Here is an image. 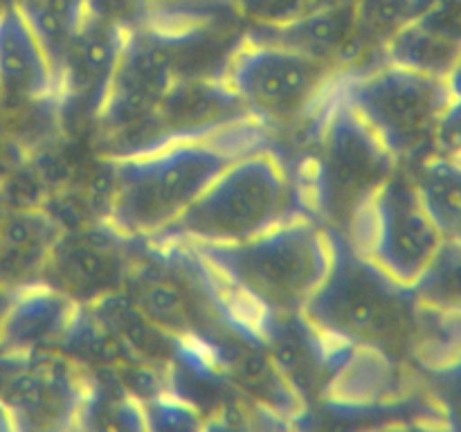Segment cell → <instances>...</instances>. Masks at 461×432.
<instances>
[{"instance_id": "obj_22", "label": "cell", "mask_w": 461, "mask_h": 432, "mask_svg": "<svg viewBox=\"0 0 461 432\" xmlns=\"http://www.w3.org/2000/svg\"><path fill=\"white\" fill-rule=\"evenodd\" d=\"M86 4H88V12L124 27H135L151 18L149 0H86Z\"/></svg>"}, {"instance_id": "obj_3", "label": "cell", "mask_w": 461, "mask_h": 432, "mask_svg": "<svg viewBox=\"0 0 461 432\" xmlns=\"http://www.w3.org/2000/svg\"><path fill=\"white\" fill-rule=\"evenodd\" d=\"M331 264L302 315L331 342L394 358L412 356L419 302L412 286L365 259L342 232L329 230Z\"/></svg>"}, {"instance_id": "obj_2", "label": "cell", "mask_w": 461, "mask_h": 432, "mask_svg": "<svg viewBox=\"0 0 461 432\" xmlns=\"http://www.w3.org/2000/svg\"><path fill=\"white\" fill-rule=\"evenodd\" d=\"M187 246L219 277L234 318L259 340L266 320L302 313L331 264L329 230L311 214L241 243Z\"/></svg>"}, {"instance_id": "obj_23", "label": "cell", "mask_w": 461, "mask_h": 432, "mask_svg": "<svg viewBox=\"0 0 461 432\" xmlns=\"http://www.w3.org/2000/svg\"><path fill=\"white\" fill-rule=\"evenodd\" d=\"M435 153L448 158L461 156V93H453L448 108L441 117L435 140Z\"/></svg>"}, {"instance_id": "obj_20", "label": "cell", "mask_w": 461, "mask_h": 432, "mask_svg": "<svg viewBox=\"0 0 461 432\" xmlns=\"http://www.w3.org/2000/svg\"><path fill=\"white\" fill-rule=\"evenodd\" d=\"M421 369L428 399L435 405L441 430L461 432V354Z\"/></svg>"}, {"instance_id": "obj_25", "label": "cell", "mask_w": 461, "mask_h": 432, "mask_svg": "<svg viewBox=\"0 0 461 432\" xmlns=\"http://www.w3.org/2000/svg\"><path fill=\"white\" fill-rule=\"evenodd\" d=\"M18 0H0V14H5L7 9H14L16 7Z\"/></svg>"}, {"instance_id": "obj_12", "label": "cell", "mask_w": 461, "mask_h": 432, "mask_svg": "<svg viewBox=\"0 0 461 432\" xmlns=\"http://www.w3.org/2000/svg\"><path fill=\"white\" fill-rule=\"evenodd\" d=\"M79 306L43 282L16 288L0 324V351L7 356L59 351Z\"/></svg>"}, {"instance_id": "obj_7", "label": "cell", "mask_w": 461, "mask_h": 432, "mask_svg": "<svg viewBox=\"0 0 461 432\" xmlns=\"http://www.w3.org/2000/svg\"><path fill=\"white\" fill-rule=\"evenodd\" d=\"M333 88L399 165L410 166L435 153L437 130L453 99L448 79L385 61L340 75Z\"/></svg>"}, {"instance_id": "obj_4", "label": "cell", "mask_w": 461, "mask_h": 432, "mask_svg": "<svg viewBox=\"0 0 461 432\" xmlns=\"http://www.w3.org/2000/svg\"><path fill=\"white\" fill-rule=\"evenodd\" d=\"M396 169V158L331 88L315 117L313 142L302 166L300 184L309 214L347 237L360 210Z\"/></svg>"}, {"instance_id": "obj_14", "label": "cell", "mask_w": 461, "mask_h": 432, "mask_svg": "<svg viewBox=\"0 0 461 432\" xmlns=\"http://www.w3.org/2000/svg\"><path fill=\"white\" fill-rule=\"evenodd\" d=\"M354 0H329L277 25H259L250 39L284 45L342 75L354 39Z\"/></svg>"}, {"instance_id": "obj_16", "label": "cell", "mask_w": 461, "mask_h": 432, "mask_svg": "<svg viewBox=\"0 0 461 432\" xmlns=\"http://www.w3.org/2000/svg\"><path fill=\"white\" fill-rule=\"evenodd\" d=\"M428 214L448 241L461 243V165L455 158L430 153L408 166Z\"/></svg>"}, {"instance_id": "obj_1", "label": "cell", "mask_w": 461, "mask_h": 432, "mask_svg": "<svg viewBox=\"0 0 461 432\" xmlns=\"http://www.w3.org/2000/svg\"><path fill=\"white\" fill-rule=\"evenodd\" d=\"M270 144L255 117L232 126L167 142L133 156L106 158V220L131 238H151L183 216L196 198L239 158Z\"/></svg>"}, {"instance_id": "obj_15", "label": "cell", "mask_w": 461, "mask_h": 432, "mask_svg": "<svg viewBox=\"0 0 461 432\" xmlns=\"http://www.w3.org/2000/svg\"><path fill=\"white\" fill-rule=\"evenodd\" d=\"M63 230L41 210H7L0 220V284L21 288L39 282Z\"/></svg>"}, {"instance_id": "obj_17", "label": "cell", "mask_w": 461, "mask_h": 432, "mask_svg": "<svg viewBox=\"0 0 461 432\" xmlns=\"http://www.w3.org/2000/svg\"><path fill=\"white\" fill-rule=\"evenodd\" d=\"M459 57V43L437 34L435 30L419 21L408 22L385 48L387 63H396V66L426 72L432 76H444V79H448Z\"/></svg>"}, {"instance_id": "obj_21", "label": "cell", "mask_w": 461, "mask_h": 432, "mask_svg": "<svg viewBox=\"0 0 461 432\" xmlns=\"http://www.w3.org/2000/svg\"><path fill=\"white\" fill-rule=\"evenodd\" d=\"M142 405L144 432H203L205 430V418L201 410L192 400L183 399L180 394L160 392L147 400H140Z\"/></svg>"}, {"instance_id": "obj_27", "label": "cell", "mask_w": 461, "mask_h": 432, "mask_svg": "<svg viewBox=\"0 0 461 432\" xmlns=\"http://www.w3.org/2000/svg\"><path fill=\"white\" fill-rule=\"evenodd\" d=\"M455 160H457V162H459V165H461V156H457V158H455Z\"/></svg>"}, {"instance_id": "obj_6", "label": "cell", "mask_w": 461, "mask_h": 432, "mask_svg": "<svg viewBox=\"0 0 461 432\" xmlns=\"http://www.w3.org/2000/svg\"><path fill=\"white\" fill-rule=\"evenodd\" d=\"M203 36L201 22L147 21L126 30L106 104L95 122L104 142L113 144L106 158L131 156L138 148L167 93L192 75L187 61Z\"/></svg>"}, {"instance_id": "obj_13", "label": "cell", "mask_w": 461, "mask_h": 432, "mask_svg": "<svg viewBox=\"0 0 461 432\" xmlns=\"http://www.w3.org/2000/svg\"><path fill=\"white\" fill-rule=\"evenodd\" d=\"M57 76L39 36L16 7L0 14V108L54 102Z\"/></svg>"}, {"instance_id": "obj_19", "label": "cell", "mask_w": 461, "mask_h": 432, "mask_svg": "<svg viewBox=\"0 0 461 432\" xmlns=\"http://www.w3.org/2000/svg\"><path fill=\"white\" fill-rule=\"evenodd\" d=\"M412 292L421 306L461 313V243H441L421 277L412 284Z\"/></svg>"}, {"instance_id": "obj_9", "label": "cell", "mask_w": 461, "mask_h": 432, "mask_svg": "<svg viewBox=\"0 0 461 432\" xmlns=\"http://www.w3.org/2000/svg\"><path fill=\"white\" fill-rule=\"evenodd\" d=\"M347 238L365 259L403 286L421 277L446 241L403 165L360 210Z\"/></svg>"}, {"instance_id": "obj_8", "label": "cell", "mask_w": 461, "mask_h": 432, "mask_svg": "<svg viewBox=\"0 0 461 432\" xmlns=\"http://www.w3.org/2000/svg\"><path fill=\"white\" fill-rule=\"evenodd\" d=\"M338 72L284 45L246 36L225 58L221 79L248 115L268 130L318 117Z\"/></svg>"}, {"instance_id": "obj_24", "label": "cell", "mask_w": 461, "mask_h": 432, "mask_svg": "<svg viewBox=\"0 0 461 432\" xmlns=\"http://www.w3.org/2000/svg\"><path fill=\"white\" fill-rule=\"evenodd\" d=\"M14 292H16V288L0 284V324H3V318H5V313H7L9 304H12Z\"/></svg>"}, {"instance_id": "obj_5", "label": "cell", "mask_w": 461, "mask_h": 432, "mask_svg": "<svg viewBox=\"0 0 461 432\" xmlns=\"http://www.w3.org/2000/svg\"><path fill=\"white\" fill-rule=\"evenodd\" d=\"M309 214L300 178L270 147L239 158L183 216L149 241L241 243Z\"/></svg>"}, {"instance_id": "obj_11", "label": "cell", "mask_w": 461, "mask_h": 432, "mask_svg": "<svg viewBox=\"0 0 461 432\" xmlns=\"http://www.w3.org/2000/svg\"><path fill=\"white\" fill-rule=\"evenodd\" d=\"M126 30L120 22L86 14L57 75L54 104L68 120L97 122L120 63Z\"/></svg>"}, {"instance_id": "obj_18", "label": "cell", "mask_w": 461, "mask_h": 432, "mask_svg": "<svg viewBox=\"0 0 461 432\" xmlns=\"http://www.w3.org/2000/svg\"><path fill=\"white\" fill-rule=\"evenodd\" d=\"M16 9L39 36L57 76L63 54L88 14V4L86 0H18Z\"/></svg>"}, {"instance_id": "obj_10", "label": "cell", "mask_w": 461, "mask_h": 432, "mask_svg": "<svg viewBox=\"0 0 461 432\" xmlns=\"http://www.w3.org/2000/svg\"><path fill=\"white\" fill-rule=\"evenodd\" d=\"M140 238L124 237L104 220V228L61 232L39 282L57 288L77 304H93L124 288Z\"/></svg>"}, {"instance_id": "obj_26", "label": "cell", "mask_w": 461, "mask_h": 432, "mask_svg": "<svg viewBox=\"0 0 461 432\" xmlns=\"http://www.w3.org/2000/svg\"><path fill=\"white\" fill-rule=\"evenodd\" d=\"M5 212H7V207H5V198H3V194H0V220H3Z\"/></svg>"}]
</instances>
